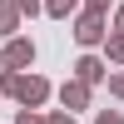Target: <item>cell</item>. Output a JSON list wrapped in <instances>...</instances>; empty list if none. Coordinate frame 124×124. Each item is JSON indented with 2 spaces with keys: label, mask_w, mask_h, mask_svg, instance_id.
<instances>
[{
  "label": "cell",
  "mask_w": 124,
  "mask_h": 124,
  "mask_svg": "<svg viewBox=\"0 0 124 124\" xmlns=\"http://www.w3.org/2000/svg\"><path fill=\"white\" fill-rule=\"evenodd\" d=\"M0 94H10L20 109H40L55 89H50L45 75H10V70H0Z\"/></svg>",
  "instance_id": "obj_1"
},
{
  "label": "cell",
  "mask_w": 124,
  "mask_h": 124,
  "mask_svg": "<svg viewBox=\"0 0 124 124\" xmlns=\"http://www.w3.org/2000/svg\"><path fill=\"white\" fill-rule=\"evenodd\" d=\"M35 65V40L30 35H15L0 45V70H10V75H25V70Z\"/></svg>",
  "instance_id": "obj_2"
},
{
  "label": "cell",
  "mask_w": 124,
  "mask_h": 124,
  "mask_svg": "<svg viewBox=\"0 0 124 124\" xmlns=\"http://www.w3.org/2000/svg\"><path fill=\"white\" fill-rule=\"evenodd\" d=\"M75 40H79L85 50H94V45L109 40V25H104L99 15H79V20H75Z\"/></svg>",
  "instance_id": "obj_3"
},
{
  "label": "cell",
  "mask_w": 124,
  "mask_h": 124,
  "mask_svg": "<svg viewBox=\"0 0 124 124\" xmlns=\"http://www.w3.org/2000/svg\"><path fill=\"white\" fill-rule=\"evenodd\" d=\"M75 79L94 89V85H104V79H109V65H104L99 55H79V60H75Z\"/></svg>",
  "instance_id": "obj_4"
},
{
  "label": "cell",
  "mask_w": 124,
  "mask_h": 124,
  "mask_svg": "<svg viewBox=\"0 0 124 124\" xmlns=\"http://www.w3.org/2000/svg\"><path fill=\"white\" fill-rule=\"evenodd\" d=\"M55 94H60V104H65V114H75V109H89V85H79V79H65Z\"/></svg>",
  "instance_id": "obj_5"
},
{
  "label": "cell",
  "mask_w": 124,
  "mask_h": 124,
  "mask_svg": "<svg viewBox=\"0 0 124 124\" xmlns=\"http://www.w3.org/2000/svg\"><path fill=\"white\" fill-rule=\"evenodd\" d=\"M15 30H20L15 5H10V0H0V45H5V40H15Z\"/></svg>",
  "instance_id": "obj_6"
},
{
  "label": "cell",
  "mask_w": 124,
  "mask_h": 124,
  "mask_svg": "<svg viewBox=\"0 0 124 124\" xmlns=\"http://www.w3.org/2000/svg\"><path fill=\"white\" fill-rule=\"evenodd\" d=\"M79 10V0H45V15H55V20H70Z\"/></svg>",
  "instance_id": "obj_7"
},
{
  "label": "cell",
  "mask_w": 124,
  "mask_h": 124,
  "mask_svg": "<svg viewBox=\"0 0 124 124\" xmlns=\"http://www.w3.org/2000/svg\"><path fill=\"white\" fill-rule=\"evenodd\" d=\"M104 60L109 65H124V35H109L104 40Z\"/></svg>",
  "instance_id": "obj_8"
},
{
  "label": "cell",
  "mask_w": 124,
  "mask_h": 124,
  "mask_svg": "<svg viewBox=\"0 0 124 124\" xmlns=\"http://www.w3.org/2000/svg\"><path fill=\"white\" fill-rule=\"evenodd\" d=\"M10 5H15V15H40L45 0H10Z\"/></svg>",
  "instance_id": "obj_9"
},
{
  "label": "cell",
  "mask_w": 124,
  "mask_h": 124,
  "mask_svg": "<svg viewBox=\"0 0 124 124\" xmlns=\"http://www.w3.org/2000/svg\"><path fill=\"white\" fill-rule=\"evenodd\" d=\"M79 5H85V15H99V20L109 15V0H79Z\"/></svg>",
  "instance_id": "obj_10"
},
{
  "label": "cell",
  "mask_w": 124,
  "mask_h": 124,
  "mask_svg": "<svg viewBox=\"0 0 124 124\" xmlns=\"http://www.w3.org/2000/svg\"><path fill=\"white\" fill-rule=\"evenodd\" d=\"M94 124H124V114H119V109H99Z\"/></svg>",
  "instance_id": "obj_11"
},
{
  "label": "cell",
  "mask_w": 124,
  "mask_h": 124,
  "mask_svg": "<svg viewBox=\"0 0 124 124\" xmlns=\"http://www.w3.org/2000/svg\"><path fill=\"white\" fill-rule=\"evenodd\" d=\"M15 124H45V114H35V109H20V114H15Z\"/></svg>",
  "instance_id": "obj_12"
},
{
  "label": "cell",
  "mask_w": 124,
  "mask_h": 124,
  "mask_svg": "<svg viewBox=\"0 0 124 124\" xmlns=\"http://www.w3.org/2000/svg\"><path fill=\"white\" fill-rule=\"evenodd\" d=\"M45 124H79L75 114H65V109H55V114H45Z\"/></svg>",
  "instance_id": "obj_13"
},
{
  "label": "cell",
  "mask_w": 124,
  "mask_h": 124,
  "mask_svg": "<svg viewBox=\"0 0 124 124\" xmlns=\"http://www.w3.org/2000/svg\"><path fill=\"white\" fill-rule=\"evenodd\" d=\"M109 94H119V99H124V70H119V75H109Z\"/></svg>",
  "instance_id": "obj_14"
},
{
  "label": "cell",
  "mask_w": 124,
  "mask_h": 124,
  "mask_svg": "<svg viewBox=\"0 0 124 124\" xmlns=\"http://www.w3.org/2000/svg\"><path fill=\"white\" fill-rule=\"evenodd\" d=\"M109 35H124V5L114 10V30H109Z\"/></svg>",
  "instance_id": "obj_15"
}]
</instances>
